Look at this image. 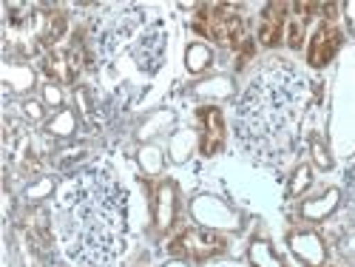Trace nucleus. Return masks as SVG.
I'll return each instance as SVG.
<instances>
[{
	"label": "nucleus",
	"instance_id": "7",
	"mask_svg": "<svg viewBox=\"0 0 355 267\" xmlns=\"http://www.w3.org/2000/svg\"><path fill=\"white\" fill-rule=\"evenodd\" d=\"M225 248H227V242L219 233L205 230V227H188L171 239L168 253L176 259H188V261H208V259L225 253Z\"/></svg>",
	"mask_w": 355,
	"mask_h": 267
},
{
	"label": "nucleus",
	"instance_id": "5",
	"mask_svg": "<svg viewBox=\"0 0 355 267\" xmlns=\"http://www.w3.org/2000/svg\"><path fill=\"white\" fill-rule=\"evenodd\" d=\"M3 154H6V165L12 171H17L20 176H35L43 168V145L37 139V134L15 120H6L3 126Z\"/></svg>",
	"mask_w": 355,
	"mask_h": 267
},
{
	"label": "nucleus",
	"instance_id": "11",
	"mask_svg": "<svg viewBox=\"0 0 355 267\" xmlns=\"http://www.w3.org/2000/svg\"><path fill=\"white\" fill-rule=\"evenodd\" d=\"M162 54H165V28L159 23H154L148 32L142 35L139 40V49H137V63L142 71H157L159 63H162Z\"/></svg>",
	"mask_w": 355,
	"mask_h": 267
},
{
	"label": "nucleus",
	"instance_id": "1",
	"mask_svg": "<svg viewBox=\"0 0 355 267\" xmlns=\"http://www.w3.org/2000/svg\"><path fill=\"white\" fill-rule=\"evenodd\" d=\"M54 225L77 267H116L128 248V191L111 165L94 162L57 191Z\"/></svg>",
	"mask_w": 355,
	"mask_h": 267
},
{
	"label": "nucleus",
	"instance_id": "10",
	"mask_svg": "<svg viewBox=\"0 0 355 267\" xmlns=\"http://www.w3.org/2000/svg\"><path fill=\"white\" fill-rule=\"evenodd\" d=\"M199 123H202V154L214 157L225 145V117L216 105L199 108Z\"/></svg>",
	"mask_w": 355,
	"mask_h": 267
},
{
	"label": "nucleus",
	"instance_id": "4",
	"mask_svg": "<svg viewBox=\"0 0 355 267\" xmlns=\"http://www.w3.org/2000/svg\"><path fill=\"white\" fill-rule=\"evenodd\" d=\"M142 23V9L137 3H100L88 20V40H92L100 60L116 51L123 40L134 35V28Z\"/></svg>",
	"mask_w": 355,
	"mask_h": 267
},
{
	"label": "nucleus",
	"instance_id": "8",
	"mask_svg": "<svg viewBox=\"0 0 355 267\" xmlns=\"http://www.w3.org/2000/svg\"><path fill=\"white\" fill-rule=\"evenodd\" d=\"M85 63H88L85 46H83V40H74V43H69L66 49H51V51H46L40 69H43V74H46L49 80L69 85V83H74V80L80 77V71L85 69Z\"/></svg>",
	"mask_w": 355,
	"mask_h": 267
},
{
	"label": "nucleus",
	"instance_id": "13",
	"mask_svg": "<svg viewBox=\"0 0 355 267\" xmlns=\"http://www.w3.org/2000/svg\"><path fill=\"white\" fill-rule=\"evenodd\" d=\"M304 20H307V17H302V15L290 20V32H287L290 49H302V40H304Z\"/></svg>",
	"mask_w": 355,
	"mask_h": 267
},
{
	"label": "nucleus",
	"instance_id": "2",
	"mask_svg": "<svg viewBox=\"0 0 355 267\" xmlns=\"http://www.w3.org/2000/svg\"><path fill=\"white\" fill-rule=\"evenodd\" d=\"M310 103V80L290 60L270 57L256 69L236 105V142L256 165L282 168L299 148Z\"/></svg>",
	"mask_w": 355,
	"mask_h": 267
},
{
	"label": "nucleus",
	"instance_id": "6",
	"mask_svg": "<svg viewBox=\"0 0 355 267\" xmlns=\"http://www.w3.org/2000/svg\"><path fill=\"white\" fill-rule=\"evenodd\" d=\"M202 20L196 23V28L205 35V37H211L222 46H239L248 35V23L242 17V12L236 9V6H227V3H216V6H205Z\"/></svg>",
	"mask_w": 355,
	"mask_h": 267
},
{
	"label": "nucleus",
	"instance_id": "12",
	"mask_svg": "<svg viewBox=\"0 0 355 267\" xmlns=\"http://www.w3.org/2000/svg\"><path fill=\"white\" fill-rule=\"evenodd\" d=\"M284 15H287V3H270L261 12V23H259V40L264 46H276L282 40V28H284Z\"/></svg>",
	"mask_w": 355,
	"mask_h": 267
},
{
	"label": "nucleus",
	"instance_id": "3",
	"mask_svg": "<svg viewBox=\"0 0 355 267\" xmlns=\"http://www.w3.org/2000/svg\"><path fill=\"white\" fill-rule=\"evenodd\" d=\"M69 17L57 6H9L6 43L17 46L23 54L51 51L54 43L66 35Z\"/></svg>",
	"mask_w": 355,
	"mask_h": 267
},
{
	"label": "nucleus",
	"instance_id": "9",
	"mask_svg": "<svg viewBox=\"0 0 355 267\" xmlns=\"http://www.w3.org/2000/svg\"><path fill=\"white\" fill-rule=\"evenodd\" d=\"M341 49V32L333 26V23H324L315 28V35L310 40V49H307V63L313 69H321V66H327L336 51Z\"/></svg>",
	"mask_w": 355,
	"mask_h": 267
}]
</instances>
